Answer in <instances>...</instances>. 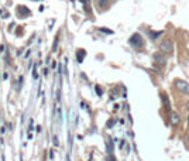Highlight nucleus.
Returning a JSON list of instances; mask_svg holds the SVG:
<instances>
[{
    "label": "nucleus",
    "instance_id": "1",
    "mask_svg": "<svg viewBox=\"0 0 189 161\" xmlns=\"http://www.w3.org/2000/svg\"><path fill=\"white\" fill-rule=\"evenodd\" d=\"M160 50L161 52H165V54H171L174 51V44L169 38H164L160 44Z\"/></svg>",
    "mask_w": 189,
    "mask_h": 161
},
{
    "label": "nucleus",
    "instance_id": "2",
    "mask_svg": "<svg viewBox=\"0 0 189 161\" xmlns=\"http://www.w3.org/2000/svg\"><path fill=\"white\" fill-rule=\"evenodd\" d=\"M175 88H177L179 92L185 93V95H189V83L182 81V79H175Z\"/></svg>",
    "mask_w": 189,
    "mask_h": 161
},
{
    "label": "nucleus",
    "instance_id": "3",
    "mask_svg": "<svg viewBox=\"0 0 189 161\" xmlns=\"http://www.w3.org/2000/svg\"><path fill=\"white\" fill-rule=\"evenodd\" d=\"M130 44H131L133 47H136V48H140L141 45H143V38H141V35L138 33L133 34L131 38H130Z\"/></svg>",
    "mask_w": 189,
    "mask_h": 161
},
{
    "label": "nucleus",
    "instance_id": "4",
    "mask_svg": "<svg viewBox=\"0 0 189 161\" xmlns=\"http://www.w3.org/2000/svg\"><path fill=\"white\" fill-rule=\"evenodd\" d=\"M161 100H162V105H164L165 110H171V102H169V98L165 92H161Z\"/></svg>",
    "mask_w": 189,
    "mask_h": 161
},
{
    "label": "nucleus",
    "instance_id": "5",
    "mask_svg": "<svg viewBox=\"0 0 189 161\" xmlns=\"http://www.w3.org/2000/svg\"><path fill=\"white\" fill-rule=\"evenodd\" d=\"M17 13H18V17H21V18H24V17L31 14V12H30L25 6H18V7H17Z\"/></svg>",
    "mask_w": 189,
    "mask_h": 161
},
{
    "label": "nucleus",
    "instance_id": "6",
    "mask_svg": "<svg viewBox=\"0 0 189 161\" xmlns=\"http://www.w3.org/2000/svg\"><path fill=\"white\" fill-rule=\"evenodd\" d=\"M169 120H171V124H172V126H177V124L181 122V117H179V115H178L177 112H171Z\"/></svg>",
    "mask_w": 189,
    "mask_h": 161
},
{
    "label": "nucleus",
    "instance_id": "7",
    "mask_svg": "<svg viewBox=\"0 0 189 161\" xmlns=\"http://www.w3.org/2000/svg\"><path fill=\"white\" fill-rule=\"evenodd\" d=\"M152 59L157 62V64H160V65H165V58L161 55V54H154L152 55Z\"/></svg>",
    "mask_w": 189,
    "mask_h": 161
},
{
    "label": "nucleus",
    "instance_id": "8",
    "mask_svg": "<svg viewBox=\"0 0 189 161\" xmlns=\"http://www.w3.org/2000/svg\"><path fill=\"white\" fill-rule=\"evenodd\" d=\"M86 57V51L85 50H78V52H76V61L81 64V62H83V58Z\"/></svg>",
    "mask_w": 189,
    "mask_h": 161
},
{
    "label": "nucleus",
    "instance_id": "9",
    "mask_svg": "<svg viewBox=\"0 0 189 161\" xmlns=\"http://www.w3.org/2000/svg\"><path fill=\"white\" fill-rule=\"evenodd\" d=\"M81 3H83V8L88 14H92V8H91V4H89V0H81Z\"/></svg>",
    "mask_w": 189,
    "mask_h": 161
},
{
    "label": "nucleus",
    "instance_id": "10",
    "mask_svg": "<svg viewBox=\"0 0 189 161\" xmlns=\"http://www.w3.org/2000/svg\"><path fill=\"white\" fill-rule=\"evenodd\" d=\"M107 153L109 154L113 153V143H111L110 139H107Z\"/></svg>",
    "mask_w": 189,
    "mask_h": 161
},
{
    "label": "nucleus",
    "instance_id": "11",
    "mask_svg": "<svg viewBox=\"0 0 189 161\" xmlns=\"http://www.w3.org/2000/svg\"><path fill=\"white\" fill-rule=\"evenodd\" d=\"M58 40H59V34L55 37V41H54V45H52V51H57V47H58Z\"/></svg>",
    "mask_w": 189,
    "mask_h": 161
},
{
    "label": "nucleus",
    "instance_id": "12",
    "mask_svg": "<svg viewBox=\"0 0 189 161\" xmlns=\"http://www.w3.org/2000/svg\"><path fill=\"white\" fill-rule=\"evenodd\" d=\"M161 34H162V31H158V33H150V35H151L152 40H155V38L158 37V35H161Z\"/></svg>",
    "mask_w": 189,
    "mask_h": 161
},
{
    "label": "nucleus",
    "instance_id": "13",
    "mask_svg": "<svg viewBox=\"0 0 189 161\" xmlns=\"http://www.w3.org/2000/svg\"><path fill=\"white\" fill-rule=\"evenodd\" d=\"M107 2H109V0H99V6H100V7H104L107 4Z\"/></svg>",
    "mask_w": 189,
    "mask_h": 161
},
{
    "label": "nucleus",
    "instance_id": "14",
    "mask_svg": "<svg viewBox=\"0 0 189 161\" xmlns=\"http://www.w3.org/2000/svg\"><path fill=\"white\" fill-rule=\"evenodd\" d=\"M100 31H103V33H106V34H111V33H113L111 30H107V29H100Z\"/></svg>",
    "mask_w": 189,
    "mask_h": 161
},
{
    "label": "nucleus",
    "instance_id": "15",
    "mask_svg": "<svg viewBox=\"0 0 189 161\" xmlns=\"http://www.w3.org/2000/svg\"><path fill=\"white\" fill-rule=\"evenodd\" d=\"M107 161H116V158L113 157V154H109V156H107Z\"/></svg>",
    "mask_w": 189,
    "mask_h": 161
},
{
    "label": "nucleus",
    "instance_id": "16",
    "mask_svg": "<svg viewBox=\"0 0 189 161\" xmlns=\"http://www.w3.org/2000/svg\"><path fill=\"white\" fill-rule=\"evenodd\" d=\"M96 92H98V93H99V96L102 95V89H100V88H99V86H96Z\"/></svg>",
    "mask_w": 189,
    "mask_h": 161
},
{
    "label": "nucleus",
    "instance_id": "17",
    "mask_svg": "<svg viewBox=\"0 0 189 161\" xmlns=\"http://www.w3.org/2000/svg\"><path fill=\"white\" fill-rule=\"evenodd\" d=\"M54 144L58 146V139H57V137H54Z\"/></svg>",
    "mask_w": 189,
    "mask_h": 161
},
{
    "label": "nucleus",
    "instance_id": "18",
    "mask_svg": "<svg viewBox=\"0 0 189 161\" xmlns=\"http://www.w3.org/2000/svg\"><path fill=\"white\" fill-rule=\"evenodd\" d=\"M66 161H71V158H69V156H66Z\"/></svg>",
    "mask_w": 189,
    "mask_h": 161
},
{
    "label": "nucleus",
    "instance_id": "19",
    "mask_svg": "<svg viewBox=\"0 0 189 161\" xmlns=\"http://www.w3.org/2000/svg\"><path fill=\"white\" fill-rule=\"evenodd\" d=\"M186 106H188V109H189V100H188V105H186Z\"/></svg>",
    "mask_w": 189,
    "mask_h": 161
},
{
    "label": "nucleus",
    "instance_id": "20",
    "mask_svg": "<svg viewBox=\"0 0 189 161\" xmlns=\"http://www.w3.org/2000/svg\"><path fill=\"white\" fill-rule=\"evenodd\" d=\"M188 124H189V116H188Z\"/></svg>",
    "mask_w": 189,
    "mask_h": 161
},
{
    "label": "nucleus",
    "instance_id": "21",
    "mask_svg": "<svg viewBox=\"0 0 189 161\" xmlns=\"http://www.w3.org/2000/svg\"><path fill=\"white\" fill-rule=\"evenodd\" d=\"M188 140H189V134H188Z\"/></svg>",
    "mask_w": 189,
    "mask_h": 161
}]
</instances>
